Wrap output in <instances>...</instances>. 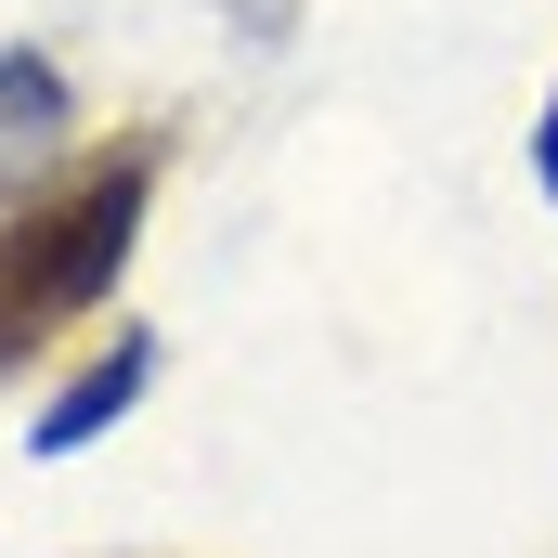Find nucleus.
I'll return each instance as SVG.
<instances>
[{"label":"nucleus","instance_id":"7ed1b4c3","mask_svg":"<svg viewBox=\"0 0 558 558\" xmlns=\"http://www.w3.org/2000/svg\"><path fill=\"white\" fill-rule=\"evenodd\" d=\"M52 156H65V78L39 52H0V208H26Z\"/></svg>","mask_w":558,"mask_h":558},{"label":"nucleus","instance_id":"20e7f679","mask_svg":"<svg viewBox=\"0 0 558 558\" xmlns=\"http://www.w3.org/2000/svg\"><path fill=\"white\" fill-rule=\"evenodd\" d=\"M533 182L558 195V92H546V118H533Z\"/></svg>","mask_w":558,"mask_h":558},{"label":"nucleus","instance_id":"f257e3e1","mask_svg":"<svg viewBox=\"0 0 558 558\" xmlns=\"http://www.w3.org/2000/svg\"><path fill=\"white\" fill-rule=\"evenodd\" d=\"M143 195H156V156H105L26 208H0V364L52 351V325H78L105 286L131 274V234H143Z\"/></svg>","mask_w":558,"mask_h":558},{"label":"nucleus","instance_id":"f03ea898","mask_svg":"<svg viewBox=\"0 0 558 558\" xmlns=\"http://www.w3.org/2000/svg\"><path fill=\"white\" fill-rule=\"evenodd\" d=\"M143 377H156V338H131V325H118V351H92V364H78L52 403H39L26 454H52V468H65V454H92V441H105V428L143 403Z\"/></svg>","mask_w":558,"mask_h":558}]
</instances>
